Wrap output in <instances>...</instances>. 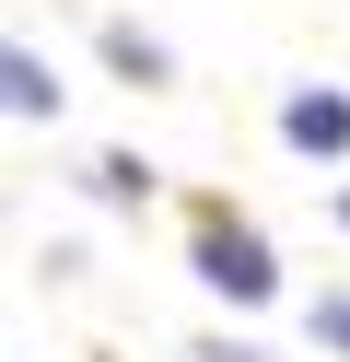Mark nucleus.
<instances>
[{
    "mask_svg": "<svg viewBox=\"0 0 350 362\" xmlns=\"http://www.w3.org/2000/svg\"><path fill=\"white\" fill-rule=\"evenodd\" d=\"M0 82H12V117H59V71H47L35 47H12V59H0Z\"/></svg>",
    "mask_w": 350,
    "mask_h": 362,
    "instance_id": "7ed1b4c3",
    "label": "nucleus"
},
{
    "mask_svg": "<svg viewBox=\"0 0 350 362\" xmlns=\"http://www.w3.org/2000/svg\"><path fill=\"white\" fill-rule=\"evenodd\" d=\"M315 339H339V351H350V304H315Z\"/></svg>",
    "mask_w": 350,
    "mask_h": 362,
    "instance_id": "423d86ee",
    "label": "nucleus"
},
{
    "mask_svg": "<svg viewBox=\"0 0 350 362\" xmlns=\"http://www.w3.org/2000/svg\"><path fill=\"white\" fill-rule=\"evenodd\" d=\"M199 281L233 292V304H269V281H280V269H269V234H245V222L210 211V222H199Z\"/></svg>",
    "mask_w": 350,
    "mask_h": 362,
    "instance_id": "f257e3e1",
    "label": "nucleus"
},
{
    "mask_svg": "<svg viewBox=\"0 0 350 362\" xmlns=\"http://www.w3.org/2000/svg\"><path fill=\"white\" fill-rule=\"evenodd\" d=\"M152 187V164H129V152H105V164H93V199H140Z\"/></svg>",
    "mask_w": 350,
    "mask_h": 362,
    "instance_id": "39448f33",
    "label": "nucleus"
},
{
    "mask_svg": "<svg viewBox=\"0 0 350 362\" xmlns=\"http://www.w3.org/2000/svg\"><path fill=\"white\" fill-rule=\"evenodd\" d=\"M105 59H117L129 82H163V47H152V35H129V24H105Z\"/></svg>",
    "mask_w": 350,
    "mask_h": 362,
    "instance_id": "20e7f679",
    "label": "nucleus"
},
{
    "mask_svg": "<svg viewBox=\"0 0 350 362\" xmlns=\"http://www.w3.org/2000/svg\"><path fill=\"white\" fill-rule=\"evenodd\" d=\"M280 141L292 152H350V94H292L280 105Z\"/></svg>",
    "mask_w": 350,
    "mask_h": 362,
    "instance_id": "f03ea898",
    "label": "nucleus"
}]
</instances>
